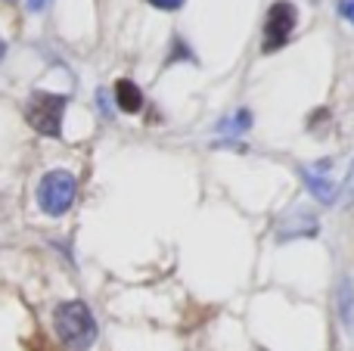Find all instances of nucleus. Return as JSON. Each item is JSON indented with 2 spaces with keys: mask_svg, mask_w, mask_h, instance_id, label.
<instances>
[{
  "mask_svg": "<svg viewBox=\"0 0 354 351\" xmlns=\"http://www.w3.org/2000/svg\"><path fill=\"white\" fill-rule=\"evenodd\" d=\"M53 323H56V333H59L62 345L72 351H87L97 342V321H93L91 308L84 302H78V298L56 305Z\"/></svg>",
  "mask_w": 354,
  "mask_h": 351,
  "instance_id": "f257e3e1",
  "label": "nucleus"
},
{
  "mask_svg": "<svg viewBox=\"0 0 354 351\" xmlns=\"http://www.w3.org/2000/svg\"><path fill=\"white\" fill-rule=\"evenodd\" d=\"M68 99L59 93H31L28 106H25V118L28 124L44 137H59L62 134V115H66Z\"/></svg>",
  "mask_w": 354,
  "mask_h": 351,
  "instance_id": "f03ea898",
  "label": "nucleus"
},
{
  "mask_svg": "<svg viewBox=\"0 0 354 351\" xmlns=\"http://www.w3.org/2000/svg\"><path fill=\"white\" fill-rule=\"evenodd\" d=\"M75 190H78V184H75V178L68 171H50L44 174L41 187H37V202H41V209L47 215L59 218L72 209Z\"/></svg>",
  "mask_w": 354,
  "mask_h": 351,
  "instance_id": "7ed1b4c3",
  "label": "nucleus"
},
{
  "mask_svg": "<svg viewBox=\"0 0 354 351\" xmlns=\"http://www.w3.org/2000/svg\"><path fill=\"white\" fill-rule=\"evenodd\" d=\"M295 22H299V12L289 0H277L268 10V19H264V53H277L280 47H286V41L292 37Z\"/></svg>",
  "mask_w": 354,
  "mask_h": 351,
  "instance_id": "20e7f679",
  "label": "nucleus"
},
{
  "mask_svg": "<svg viewBox=\"0 0 354 351\" xmlns=\"http://www.w3.org/2000/svg\"><path fill=\"white\" fill-rule=\"evenodd\" d=\"M326 168H330V162H317V165H311V168H301V178H305V184H308V190H311V196L314 199H320V202H336V187H333V180L326 178Z\"/></svg>",
  "mask_w": 354,
  "mask_h": 351,
  "instance_id": "39448f33",
  "label": "nucleus"
},
{
  "mask_svg": "<svg viewBox=\"0 0 354 351\" xmlns=\"http://www.w3.org/2000/svg\"><path fill=\"white\" fill-rule=\"evenodd\" d=\"M115 99H118V109L122 112H140L143 109V93L134 81L122 78L115 84Z\"/></svg>",
  "mask_w": 354,
  "mask_h": 351,
  "instance_id": "423d86ee",
  "label": "nucleus"
},
{
  "mask_svg": "<svg viewBox=\"0 0 354 351\" xmlns=\"http://www.w3.org/2000/svg\"><path fill=\"white\" fill-rule=\"evenodd\" d=\"M336 305H339V317H342V323L354 333V283H351L348 277L339 283Z\"/></svg>",
  "mask_w": 354,
  "mask_h": 351,
  "instance_id": "0eeeda50",
  "label": "nucleus"
},
{
  "mask_svg": "<svg viewBox=\"0 0 354 351\" xmlns=\"http://www.w3.org/2000/svg\"><path fill=\"white\" fill-rule=\"evenodd\" d=\"M252 124V115L245 109H239L236 112V118H227L224 124H221V131H245Z\"/></svg>",
  "mask_w": 354,
  "mask_h": 351,
  "instance_id": "6e6552de",
  "label": "nucleus"
},
{
  "mask_svg": "<svg viewBox=\"0 0 354 351\" xmlns=\"http://www.w3.org/2000/svg\"><path fill=\"white\" fill-rule=\"evenodd\" d=\"M336 10H339V16H342V19H348V22L354 25V0H339V3H336Z\"/></svg>",
  "mask_w": 354,
  "mask_h": 351,
  "instance_id": "1a4fd4ad",
  "label": "nucleus"
},
{
  "mask_svg": "<svg viewBox=\"0 0 354 351\" xmlns=\"http://www.w3.org/2000/svg\"><path fill=\"white\" fill-rule=\"evenodd\" d=\"M149 3H153L156 10H180L183 0H149Z\"/></svg>",
  "mask_w": 354,
  "mask_h": 351,
  "instance_id": "9d476101",
  "label": "nucleus"
},
{
  "mask_svg": "<svg viewBox=\"0 0 354 351\" xmlns=\"http://www.w3.org/2000/svg\"><path fill=\"white\" fill-rule=\"evenodd\" d=\"M47 3H50V0H28V10H35V12H37V10H44Z\"/></svg>",
  "mask_w": 354,
  "mask_h": 351,
  "instance_id": "9b49d317",
  "label": "nucleus"
},
{
  "mask_svg": "<svg viewBox=\"0 0 354 351\" xmlns=\"http://www.w3.org/2000/svg\"><path fill=\"white\" fill-rule=\"evenodd\" d=\"M3 56H6V44L0 41V59H3Z\"/></svg>",
  "mask_w": 354,
  "mask_h": 351,
  "instance_id": "f8f14e48",
  "label": "nucleus"
},
{
  "mask_svg": "<svg viewBox=\"0 0 354 351\" xmlns=\"http://www.w3.org/2000/svg\"><path fill=\"white\" fill-rule=\"evenodd\" d=\"M10 3H12V0H10Z\"/></svg>",
  "mask_w": 354,
  "mask_h": 351,
  "instance_id": "ddd939ff",
  "label": "nucleus"
},
{
  "mask_svg": "<svg viewBox=\"0 0 354 351\" xmlns=\"http://www.w3.org/2000/svg\"><path fill=\"white\" fill-rule=\"evenodd\" d=\"M261 351H264V348H261Z\"/></svg>",
  "mask_w": 354,
  "mask_h": 351,
  "instance_id": "4468645a",
  "label": "nucleus"
}]
</instances>
